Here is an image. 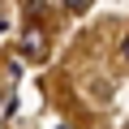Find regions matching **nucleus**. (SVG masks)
<instances>
[{
    "mask_svg": "<svg viewBox=\"0 0 129 129\" xmlns=\"http://www.w3.org/2000/svg\"><path fill=\"white\" fill-rule=\"evenodd\" d=\"M64 5H69V13H86V9H90V0H64Z\"/></svg>",
    "mask_w": 129,
    "mask_h": 129,
    "instance_id": "nucleus-2",
    "label": "nucleus"
},
{
    "mask_svg": "<svg viewBox=\"0 0 129 129\" xmlns=\"http://www.w3.org/2000/svg\"><path fill=\"white\" fill-rule=\"evenodd\" d=\"M22 52H26L30 60H43V52H47V39H43V30H39V26L22 30Z\"/></svg>",
    "mask_w": 129,
    "mask_h": 129,
    "instance_id": "nucleus-1",
    "label": "nucleus"
},
{
    "mask_svg": "<svg viewBox=\"0 0 129 129\" xmlns=\"http://www.w3.org/2000/svg\"><path fill=\"white\" fill-rule=\"evenodd\" d=\"M0 129H5V125H0Z\"/></svg>",
    "mask_w": 129,
    "mask_h": 129,
    "instance_id": "nucleus-4",
    "label": "nucleus"
},
{
    "mask_svg": "<svg viewBox=\"0 0 129 129\" xmlns=\"http://www.w3.org/2000/svg\"><path fill=\"white\" fill-rule=\"evenodd\" d=\"M120 52H125V60H129V35H125V39H120Z\"/></svg>",
    "mask_w": 129,
    "mask_h": 129,
    "instance_id": "nucleus-3",
    "label": "nucleus"
}]
</instances>
